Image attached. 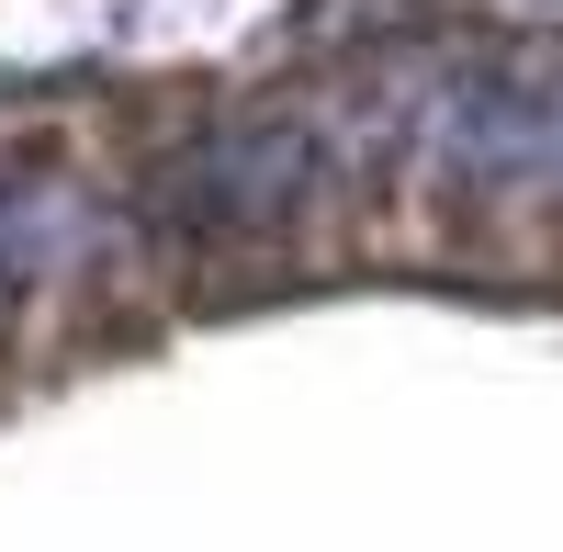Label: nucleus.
<instances>
[{
  "label": "nucleus",
  "mask_w": 563,
  "mask_h": 552,
  "mask_svg": "<svg viewBox=\"0 0 563 552\" xmlns=\"http://www.w3.org/2000/svg\"><path fill=\"white\" fill-rule=\"evenodd\" d=\"M327 180V124L316 113H238L214 124L203 147H180L158 203L203 238H260V225H294Z\"/></svg>",
  "instance_id": "f257e3e1"
}]
</instances>
